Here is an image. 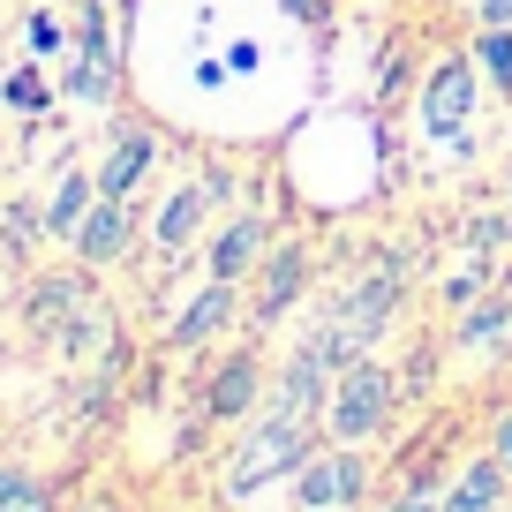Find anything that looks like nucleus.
Wrapping results in <instances>:
<instances>
[{
  "instance_id": "nucleus-1",
  "label": "nucleus",
  "mask_w": 512,
  "mask_h": 512,
  "mask_svg": "<svg viewBox=\"0 0 512 512\" xmlns=\"http://www.w3.org/2000/svg\"><path fill=\"white\" fill-rule=\"evenodd\" d=\"M317 445H324V437H317V422L256 407V415H249V430L234 437V452H226V467H219V497H226V505H241V497L272 490V482H294V467H302Z\"/></svg>"
},
{
  "instance_id": "nucleus-2",
  "label": "nucleus",
  "mask_w": 512,
  "mask_h": 512,
  "mask_svg": "<svg viewBox=\"0 0 512 512\" xmlns=\"http://www.w3.org/2000/svg\"><path fill=\"white\" fill-rule=\"evenodd\" d=\"M392 407H400V377L362 354V362H347L332 377V400H324L317 430H324V445H369V437H384Z\"/></svg>"
},
{
  "instance_id": "nucleus-3",
  "label": "nucleus",
  "mask_w": 512,
  "mask_h": 512,
  "mask_svg": "<svg viewBox=\"0 0 512 512\" xmlns=\"http://www.w3.org/2000/svg\"><path fill=\"white\" fill-rule=\"evenodd\" d=\"M482 68H475V53H445V61L422 76V98H415V121H422V136L430 144H445V151H475V113H482Z\"/></svg>"
},
{
  "instance_id": "nucleus-4",
  "label": "nucleus",
  "mask_w": 512,
  "mask_h": 512,
  "mask_svg": "<svg viewBox=\"0 0 512 512\" xmlns=\"http://www.w3.org/2000/svg\"><path fill=\"white\" fill-rule=\"evenodd\" d=\"M309 272H317V256L302 249V241H272L264 249V264L249 272V317H241V332L249 339H264V332H279V317H287L294 302L309 294Z\"/></svg>"
},
{
  "instance_id": "nucleus-5",
  "label": "nucleus",
  "mask_w": 512,
  "mask_h": 512,
  "mask_svg": "<svg viewBox=\"0 0 512 512\" xmlns=\"http://www.w3.org/2000/svg\"><path fill=\"white\" fill-rule=\"evenodd\" d=\"M234 204V174H226V166H211V174H196V181H181V189H166L159 196V211H151V249L166 256V264H174L181 249H189L196 234H204V219L211 211H226Z\"/></svg>"
},
{
  "instance_id": "nucleus-6",
  "label": "nucleus",
  "mask_w": 512,
  "mask_h": 512,
  "mask_svg": "<svg viewBox=\"0 0 512 512\" xmlns=\"http://www.w3.org/2000/svg\"><path fill=\"white\" fill-rule=\"evenodd\" d=\"M354 505H369L362 445H317L294 467V512H354Z\"/></svg>"
},
{
  "instance_id": "nucleus-7",
  "label": "nucleus",
  "mask_w": 512,
  "mask_h": 512,
  "mask_svg": "<svg viewBox=\"0 0 512 512\" xmlns=\"http://www.w3.org/2000/svg\"><path fill=\"white\" fill-rule=\"evenodd\" d=\"M241 317H249V294H241L234 279H204V287L166 317V354H211Z\"/></svg>"
},
{
  "instance_id": "nucleus-8",
  "label": "nucleus",
  "mask_w": 512,
  "mask_h": 512,
  "mask_svg": "<svg viewBox=\"0 0 512 512\" xmlns=\"http://www.w3.org/2000/svg\"><path fill=\"white\" fill-rule=\"evenodd\" d=\"M264 392H272V369H264L256 339H241L234 354H219V362L204 369V392H196V407H204V422H249L256 407H264Z\"/></svg>"
},
{
  "instance_id": "nucleus-9",
  "label": "nucleus",
  "mask_w": 512,
  "mask_h": 512,
  "mask_svg": "<svg viewBox=\"0 0 512 512\" xmlns=\"http://www.w3.org/2000/svg\"><path fill=\"white\" fill-rule=\"evenodd\" d=\"M136 234H144V211H136V196H98L91 219H83V234L68 241V256H76L83 272H113V264H128Z\"/></svg>"
},
{
  "instance_id": "nucleus-10",
  "label": "nucleus",
  "mask_w": 512,
  "mask_h": 512,
  "mask_svg": "<svg viewBox=\"0 0 512 512\" xmlns=\"http://www.w3.org/2000/svg\"><path fill=\"white\" fill-rule=\"evenodd\" d=\"M91 279L98 272H83V264H68V272H53V279H31V294L16 302V324L31 339H68V324L91 309Z\"/></svg>"
},
{
  "instance_id": "nucleus-11",
  "label": "nucleus",
  "mask_w": 512,
  "mask_h": 512,
  "mask_svg": "<svg viewBox=\"0 0 512 512\" xmlns=\"http://www.w3.org/2000/svg\"><path fill=\"white\" fill-rule=\"evenodd\" d=\"M272 219L264 211H234V219L219 226V234L204 241V279H234V287H249V272L264 264V249H272Z\"/></svg>"
},
{
  "instance_id": "nucleus-12",
  "label": "nucleus",
  "mask_w": 512,
  "mask_h": 512,
  "mask_svg": "<svg viewBox=\"0 0 512 512\" xmlns=\"http://www.w3.org/2000/svg\"><path fill=\"white\" fill-rule=\"evenodd\" d=\"M332 377H339V369L324 362L317 347H294L287 362L272 369V392H264V407H272V415H302V422H317V415H324V400H332Z\"/></svg>"
},
{
  "instance_id": "nucleus-13",
  "label": "nucleus",
  "mask_w": 512,
  "mask_h": 512,
  "mask_svg": "<svg viewBox=\"0 0 512 512\" xmlns=\"http://www.w3.org/2000/svg\"><path fill=\"white\" fill-rule=\"evenodd\" d=\"M151 166H159V128L151 121H113L106 151H98V196H136Z\"/></svg>"
},
{
  "instance_id": "nucleus-14",
  "label": "nucleus",
  "mask_w": 512,
  "mask_h": 512,
  "mask_svg": "<svg viewBox=\"0 0 512 512\" xmlns=\"http://www.w3.org/2000/svg\"><path fill=\"white\" fill-rule=\"evenodd\" d=\"M437 512H512V467L497 460L490 445L475 452V460L452 467L445 497H437Z\"/></svg>"
},
{
  "instance_id": "nucleus-15",
  "label": "nucleus",
  "mask_w": 512,
  "mask_h": 512,
  "mask_svg": "<svg viewBox=\"0 0 512 512\" xmlns=\"http://www.w3.org/2000/svg\"><path fill=\"white\" fill-rule=\"evenodd\" d=\"M91 204H98V166H61V181L46 189V241L68 249L91 219Z\"/></svg>"
},
{
  "instance_id": "nucleus-16",
  "label": "nucleus",
  "mask_w": 512,
  "mask_h": 512,
  "mask_svg": "<svg viewBox=\"0 0 512 512\" xmlns=\"http://www.w3.org/2000/svg\"><path fill=\"white\" fill-rule=\"evenodd\" d=\"M113 91H121V53H83V46H68L61 98H76V106H113Z\"/></svg>"
},
{
  "instance_id": "nucleus-17",
  "label": "nucleus",
  "mask_w": 512,
  "mask_h": 512,
  "mask_svg": "<svg viewBox=\"0 0 512 512\" xmlns=\"http://www.w3.org/2000/svg\"><path fill=\"white\" fill-rule=\"evenodd\" d=\"M0 512H61V490H53L38 467L0 460Z\"/></svg>"
},
{
  "instance_id": "nucleus-18",
  "label": "nucleus",
  "mask_w": 512,
  "mask_h": 512,
  "mask_svg": "<svg viewBox=\"0 0 512 512\" xmlns=\"http://www.w3.org/2000/svg\"><path fill=\"white\" fill-rule=\"evenodd\" d=\"M0 241H8L0 264H16V249L31 256L38 241H46V204H38V196H8V204H0Z\"/></svg>"
},
{
  "instance_id": "nucleus-19",
  "label": "nucleus",
  "mask_w": 512,
  "mask_h": 512,
  "mask_svg": "<svg viewBox=\"0 0 512 512\" xmlns=\"http://www.w3.org/2000/svg\"><path fill=\"white\" fill-rule=\"evenodd\" d=\"M475 68H482V83H490L497 98H512V23H482L475 31Z\"/></svg>"
},
{
  "instance_id": "nucleus-20",
  "label": "nucleus",
  "mask_w": 512,
  "mask_h": 512,
  "mask_svg": "<svg viewBox=\"0 0 512 512\" xmlns=\"http://www.w3.org/2000/svg\"><path fill=\"white\" fill-rule=\"evenodd\" d=\"M53 91H61V83H46V68H38V61H16L8 76H0V106H16V113H46Z\"/></svg>"
},
{
  "instance_id": "nucleus-21",
  "label": "nucleus",
  "mask_w": 512,
  "mask_h": 512,
  "mask_svg": "<svg viewBox=\"0 0 512 512\" xmlns=\"http://www.w3.org/2000/svg\"><path fill=\"white\" fill-rule=\"evenodd\" d=\"M497 249H512V211H475L467 219V264H482V272H497Z\"/></svg>"
},
{
  "instance_id": "nucleus-22",
  "label": "nucleus",
  "mask_w": 512,
  "mask_h": 512,
  "mask_svg": "<svg viewBox=\"0 0 512 512\" xmlns=\"http://www.w3.org/2000/svg\"><path fill=\"white\" fill-rule=\"evenodd\" d=\"M68 46H83V53H121L106 0H76V8H68Z\"/></svg>"
},
{
  "instance_id": "nucleus-23",
  "label": "nucleus",
  "mask_w": 512,
  "mask_h": 512,
  "mask_svg": "<svg viewBox=\"0 0 512 512\" xmlns=\"http://www.w3.org/2000/svg\"><path fill=\"white\" fill-rule=\"evenodd\" d=\"M31 53H61L68 46V16H53V8H31Z\"/></svg>"
},
{
  "instance_id": "nucleus-24",
  "label": "nucleus",
  "mask_w": 512,
  "mask_h": 512,
  "mask_svg": "<svg viewBox=\"0 0 512 512\" xmlns=\"http://www.w3.org/2000/svg\"><path fill=\"white\" fill-rule=\"evenodd\" d=\"M377 512H437V490L430 482H407V490L392 497V505H377Z\"/></svg>"
},
{
  "instance_id": "nucleus-25",
  "label": "nucleus",
  "mask_w": 512,
  "mask_h": 512,
  "mask_svg": "<svg viewBox=\"0 0 512 512\" xmlns=\"http://www.w3.org/2000/svg\"><path fill=\"white\" fill-rule=\"evenodd\" d=\"M226 68H234V76H256V68H264V46H256V38H234V46H226Z\"/></svg>"
},
{
  "instance_id": "nucleus-26",
  "label": "nucleus",
  "mask_w": 512,
  "mask_h": 512,
  "mask_svg": "<svg viewBox=\"0 0 512 512\" xmlns=\"http://www.w3.org/2000/svg\"><path fill=\"white\" fill-rule=\"evenodd\" d=\"M287 16L309 23V31H332V0H287Z\"/></svg>"
},
{
  "instance_id": "nucleus-27",
  "label": "nucleus",
  "mask_w": 512,
  "mask_h": 512,
  "mask_svg": "<svg viewBox=\"0 0 512 512\" xmlns=\"http://www.w3.org/2000/svg\"><path fill=\"white\" fill-rule=\"evenodd\" d=\"M490 452H497V460L512 467V400H505V407L490 415Z\"/></svg>"
},
{
  "instance_id": "nucleus-28",
  "label": "nucleus",
  "mask_w": 512,
  "mask_h": 512,
  "mask_svg": "<svg viewBox=\"0 0 512 512\" xmlns=\"http://www.w3.org/2000/svg\"><path fill=\"white\" fill-rule=\"evenodd\" d=\"M68 512H128V505H121V490H91V497H76Z\"/></svg>"
},
{
  "instance_id": "nucleus-29",
  "label": "nucleus",
  "mask_w": 512,
  "mask_h": 512,
  "mask_svg": "<svg viewBox=\"0 0 512 512\" xmlns=\"http://www.w3.org/2000/svg\"><path fill=\"white\" fill-rule=\"evenodd\" d=\"M475 16H482V23H512V0H482Z\"/></svg>"
},
{
  "instance_id": "nucleus-30",
  "label": "nucleus",
  "mask_w": 512,
  "mask_h": 512,
  "mask_svg": "<svg viewBox=\"0 0 512 512\" xmlns=\"http://www.w3.org/2000/svg\"><path fill=\"white\" fill-rule=\"evenodd\" d=\"M505 211H512V159H505Z\"/></svg>"
},
{
  "instance_id": "nucleus-31",
  "label": "nucleus",
  "mask_w": 512,
  "mask_h": 512,
  "mask_svg": "<svg viewBox=\"0 0 512 512\" xmlns=\"http://www.w3.org/2000/svg\"><path fill=\"white\" fill-rule=\"evenodd\" d=\"M61 512H68V505H61Z\"/></svg>"
}]
</instances>
